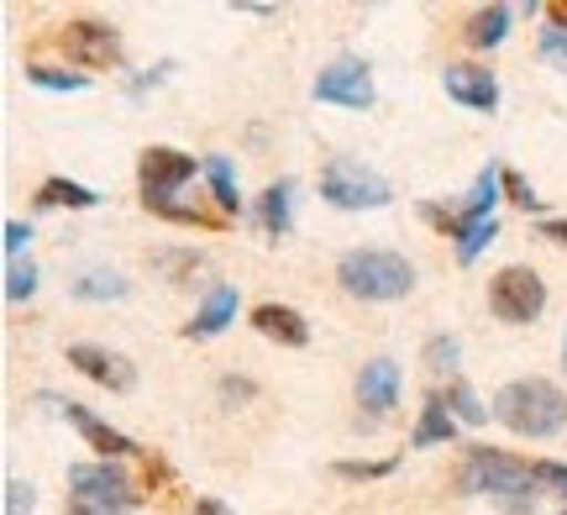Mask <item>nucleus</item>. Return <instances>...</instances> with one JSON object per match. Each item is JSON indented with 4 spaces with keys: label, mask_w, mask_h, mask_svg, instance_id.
I'll list each match as a JSON object with an SVG mask.
<instances>
[{
    "label": "nucleus",
    "mask_w": 567,
    "mask_h": 515,
    "mask_svg": "<svg viewBox=\"0 0 567 515\" xmlns=\"http://www.w3.org/2000/svg\"><path fill=\"white\" fill-rule=\"evenodd\" d=\"M205 179H210V195H216V206H221L226 216H237V210H243L237 174H231V164H226V158H205Z\"/></svg>",
    "instance_id": "obj_23"
},
{
    "label": "nucleus",
    "mask_w": 567,
    "mask_h": 515,
    "mask_svg": "<svg viewBox=\"0 0 567 515\" xmlns=\"http://www.w3.org/2000/svg\"><path fill=\"white\" fill-rule=\"evenodd\" d=\"M137 495H69L63 515H132Z\"/></svg>",
    "instance_id": "obj_25"
},
{
    "label": "nucleus",
    "mask_w": 567,
    "mask_h": 515,
    "mask_svg": "<svg viewBox=\"0 0 567 515\" xmlns=\"http://www.w3.org/2000/svg\"><path fill=\"white\" fill-rule=\"evenodd\" d=\"M563 369H567V331H563Z\"/></svg>",
    "instance_id": "obj_42"
},
{
    "label": "nucleus",
    "mask_w": 567,
    "mask_h": 515,
    "mask_svg": "<svg viewBox=\"0 0 567 515\" xmlns=\"http://www.w3.org/2000/svg\"><path fill=\"white\" fill-rule=\"evenodd\" d=\"M446 411L457 415L463 426H484V421H488V405L473 390H467L463 379H452V384H446Z\"/></svg>",
    "instance_id": "obj_26"
},
{
    "label": "nucleus",
    "mask_w": 567,
    "mask_h": 515,
    "mask_svg": "<svg viewBox=\"0 0 567 515\" xmlns=\"http://www.w3.org/2000/svg\"><path fill=\"white\" fill-rule=\"evenodd\" d=\"M494 237H499V222H494V216H488V222H473V227H467V237L457 243V264H463V268L478 264V253H484Z\"/></svg>",
    "instance_id": "obj_29"
},
{
    "label": "nucleus",
    "mask_w": 567,
    "mask_h": 515,
    "mask_svg": "<svg viewBox=\"0 0 567 515\" xmlns=\"http://www.w3.org/2000/svg\"><path fill=\"white\" fill-rule=\"evenodd\" d=\"M69 363H74L90 384H101V390H111V394H132V390H137V363H132V358H122V352H111V348L74 342V348H69Z\"/></svg>",
    "instance_id": "obj_10"
},
{
    "label": "nucleus",
    "mask_w": 567,
    "mask_h": 515,
    "mask_svg": "<svg viewBox=\"0 0 567 515\" xmlns=\"http://www.w3.org/2000/svg\"><path fill=\"white\" fill-rule=\"evenodd\" d=\"M69 295L74 300H126L132 295V279L126 274H116V268H90V274H80L74 285H69Z\"/></svg>",
    "instance_id": "obj_20"
},
{
    "label": "nucleus",
    "mask_w": 567,
    "mask_h": 515,
    "mask_svg": "<svg viewBox=\"0 0 567 515\" xmlns=\"http://www.w3.org/2000/svg\"><path fill=\"white\" fill-rule=\"evenodd\" d=\"M27 84L53 90V95H80V90H90V74H80V69H48V63H27Z\"/></svg>",
    "instance_id": "obj_22"
},
{
    "label": "nucleus",
    "mask_w": 567,
    "mask_h": 515,
    "mask_svg": "<svg viewBox=\"0 0 567 515\" xmlns=\"http://www.w3.org/2000/svg\"><path fill=\"white\" fill-rule=\"evenodd\" d=\"M442 90L467 111H494L499 105V80L478 69V63H446L442 69Z\"/></svg>",
    "instance_id": "obj_11"
},
{
    "label": "nucleus",
    "mask_w": 567,
    "mask_h": 515,
    "mask_svg": "<svg viewBox=\"0 0 567 515\" xmlns=\"http://www.w3.org/2000/svg\"><path fill=\"white\" fill-rule=\"evenodd\" d=\"M38 206H69V210H95L101 206V195L90 185H80V179H63V174H53V179H42L38 189Z\"/></svg>",
    "instance_id": "obj_21"
},
{
    "label": "nucleus",
    "mask_w": 567,
    "mask_h": 515,
    "mask_svg": "<svg viewBox=\"0 0 567 515\" xmlns=\"http://www.w3.org/2000/svg\"><path fill=\"white\" fill-rule=\"evenodd\" d=\"M358 405H368L373 421L394 411L400 405V363H389V358L363 363V373H358Z\"/></svg>",
    "instance_id": "obj_12"
},
{
    "label": "nucleus",
    "mask_w": 567,
    "mask_h": 515,
    "mask_svg": "<svg viewBox=\"0 0 567 515\" xmlns=\"http://www.w3.org/2000/svg\"><path fill=\"white\" fill-rule=\"evenodd\" d=\"M530 478H536V490L567 499V463H557V457H536V463H530Z\"/></svg>",
    "instance_id": "obj_30"
},
{
    "label": "nucleus",
    "mask_w": 567,
    "mask_h": 515,
    "mask_svg": "<svg viewBox=\"0 0 567 515\" xmlns=\"http://www.w3.org/2000/svg\"><path fill=\"white\" fill-rule=\"evenodd\" d=\"M42 400H48V405H53V411H59L63 421H69V426H74V432H80L84 442H90V447L105 457V463H111V457H137L142 453L132 436L116 432V426H111V421H101L95 411H84L80 400H53V394H42Z\"/></svg>",
    "instance_id": "obj_9"
},
{
    "label": "nucleus",
    "mask_w": 567,
    "mask_h": 515,
    "mask_svg": "<svg viewBox=\"0 0 567 515\" xmlns=\"http://www.w3.org/2000/svg\"><path fill=\"white\" fill-rule=\"evenodd\" d=\"M38 505V490L27 478H6V515H32Z\"/></svg>",
    "instance_id": "obj_33"
},
{
    "label": "nucleus",
    "mask_w": 567,
    "mask_h": 515,
    "mask_svg": "<svg viewBox=\"0 0 567 515\" xmlns=\"http://www.w3.org/2000/svg\"><path fill=\"white\" fill-rule=\"evenodd\" d=\"M494 421L509 426L515 436H530V442L557 436L567 426V394L551 379H536V373L530 379H509L494 394Z\"/></svg>",
    "instance_id": "obj_1"
},
{
    "label": "nucleus",
    "mask_w": 567,
    "mask_h": 515,
    "mask_svg": "<svg viewBox=\"0 0 567 515\" xmlns=\"http://www.w3.org/2000/svg\"><path fill=\"white\" fill-rule=\"evenodd\" d=\"M258 222H264L268 237H289V227H295V185L289 179H279V185H268L258 195Z\"/></svg>",
    "instance_id": "obj_18"
},
{
    "label": "nucleus",
    "mask_w": 567,
    "mask_h": 515,
    "mask_svg": "<svg viewBox=\"0 0 567 515\" xmlns=\"http://www.w3.org/2000/svg\"><path fill=\"white\" fill-rule=\"evenodd\" d=\"M457 495H488L494 505L499 499H520V495H542L536 478H530V463L499 453V447H467L463 468H457Z\"/></svg>",
    "instance_id": "obj_3"
},
{
    "label": "nucleus",
    "mask_w": 567,
    "mask_h": 515,
    "mask_svg": "<svg viewBox=\"0 0 567 515\" xmlns=\"http://www.w3.org/2000/svg\"><path fill=\"white\" fill-rule=\"evenodd\" d=\"M509 21H515L509 6H478V11L467 17V27H463L467 48H499V42L509 38Z\"/></svg>",
    "instance_id": "obj_19"
},
{
    "label": "nucleus",
    "mask_w": 567,
    "mask_h": 515,
    "mask_svg": "<svg viewBox=\"0 0 567 515\" xmlns=\"http://www.w3.org/2000/svg\"><path fill=\"white\" fill-rule=\"evenodd\" d=\"M536 237H547V243H563V248H567V222H557V216H547V222L536 227Z\"/></svg>",
    "instance_id": "obj_38"
},
{
    "label": "nucleus",
    "mask_w": 567,
    "mask_h": 515,
    "mask_svg": "<svg viewBox=\"0 0 567 515\" xmlns=\"http://www.w3.org/2000/svg\"><path fill=\"white\" fill-rule=\"evenodd\" d=\"M505 200H515L526 216H530V210H542V195H536V189H530V179H520L515 168H505Z\"/></svg>",
    "instance_id": "obj_32"
},
{
    "label": "nucleus",
    "mask_w": 567,
    "mask_h": 515,
    "mask_svg": "<svg viewBox=\"0 0 567 515\" xmlns=\"http://www.w3.org/2000/svg\"><path fill=\"white\" fill-rule=\"evenodd\" d=\"M59 48L69 53V63L80 69H122V32L111 21H63L59 32Z\"/></svg>",
    "instance_id": "obj_7"
},
{
    "label": "nucleus",
    "mask_w": 567,
    "mask_h": 515,
    "mask_svg": "<svg viewBox=\"0 0 567 515\" xmlns=\"http://www.w3.org/2000/svg\"><path fill=\"white\" fill-rule=\"evenodd\" d=\"M547 17H551V27H557V32H567V0H551Z\"/></svg>",
    "instance_id": "obj_41"
},
{
    "label": "nucleus",
    "mask_w": 567,
    "mask_h": 515,
    "mask_svg": "<svg viewBox=\"0 0 567 515\" xmlns=\"http://www.w3.org/2000/svg\"><path fill=\"white\" fill-rule=\"evenodd\" d=\"M137 179H142V200H147V210H168L174 206V195L195 179V153H179V147H147L142 164H137Z\"/></svg>",
    "instance_id": "obj_6"
},
{
    "label": "nucleus",
    "mask_w": 567,
    "mask_h": 515,
    "mask_svg": "<svg viewBox=\"0 0 567 515\" xmlns=\"http://www.w3.org/2000/svg\"><path fill=\"white\" fill-rule=\"evenodd\" d=\"M542 59L557 63V69H567V32H557V27L542 32Z\"/></svg>",
    "instance_id": "obj_36"
},
{
    "label": "nucleus",
    "mask_w": 567,
    "mask_h": 515,
    "mask_svg": "<svg viewBox=\"0 0 567 515\" xmlns=\"http://www.w3.org/2000/svg\"><path fill=\"white\" fill-rule=\"evenodd\" d=\"M69 495H137L116 463H69Z\"/></svg>",
    "instance_id": "obj_15"
},
{
    "label": "nucleus",
    "mask_w": 567,
    "mask_h": 515,
    "mask_svg": "<svg viewBox=\"0 0 567 515\" xmlns=\"http://www.w3.org/2000/svg\"><path fill=\"white\" fill-rule=\"evenodd\" d=\"M237 11H247V17H279V6H264V0H237Z\"/></svg>",
    "instance_id": "obj_40"
},
{
    "label": "nucleus",
    "mask_w": 567,
    "mask_h": 515,
    "mask_svg": "<svg viewBox=\"0 0 567 515\" xmlns=\"http://www.w3.org/2000/svg\"><path fill=\"white\" fill-rule=\"evenodd\" d=\"M337 285L352 295V300H405L415 289V264L405 253H389V248H352L337 258Z\"/></svg>",
    "instance_id": "obj_2"
},
{
    "label": "nucleus",
    "mask_w": 567,
    "mask_h": 515,
    "mask_svg": "<svg viewBox=\"0 0 567 515\" xmlns=\"http://www.w3.org/2000/svg\"><path fill=\"white\" fill-rule=\"evenodd\" d=\"M310 95L321 105H342V111H373V101H379L363 59H337L331 69H321L316 84H310Z\"/></svg>",
    "instance_id": "obj_8"
},
{
    "label": "nucleus",
    "mask_w": 567,
    "mask_h": 515,
    "mask_svg": "<svg viewBox=\"0 0 567 515\" xmlns=\"http://www.w3.org/2000/svg\"><path fill=\"white\" fill-rule=\"evenodd\" d=\"M488 310L505 321V327H530L542 310H547V279L526 264H509L488 279Z\"/></svg>",
    "instance_id": "obj_5"
},
{
    "label": "nucleus",
    "mask_w": 567,
    "mask_h": 515,
    "mask_svg": "<svg viewBox=\"0 0 567 515\" xmlns=\"http://www.w3.org/2000/svg\"><path fill=\"white\" fill-rule=\"evenodd\" d=\"M168 74H174V63H153V74H137V80L126 84V95H132V101H142V95H147V90H158Z\"/></svg>",
    "instance_id": "obj_35"
},
{
    "label": "nucleus",
    "mask_w": 567,
    "mask_h": 515,
    "mask_svg": "<svg viewBox=\"0 0 567 515\" xmlns=\"http://www.w3.org/2000/svg\"><path fill=\"white\" fill-rule=\"evenodd\" d=\"M252 327H258V337L279 342V348H305V342H310V321H305L295 306H279V300L252 306Z\"/></svg>",
    "instance_id": "obj_14"
},
{
    "label": "nucleus",
    "mask_w": 567,
    "mask_h": 515,
    "mask_svg": "<svg viewBox=\"0 0 567 515\" xmlns=\"http://www.w3.org/2000/svg\"><path fill=\"white\" fill-rule=\"evenodd\" d=\"M216 394H221V405H231V411H237V405H247V400H258V384H252V379H243V373H226L221 384H216Z\"/></svg>",
    "instance_id": "obj_31"
},
{
    "label": "nucleus",
    "mask_w": 567,
    "mask_h": 515,
    "mask_svg": "<svg viewBox=\"0 0 567 515\" xmlns=\"http://www.w3.org/2000/svg\"><path fill=\"white\" fill-rule=\"evenodd\" d=\"M421 363L431 373H457V363H463V342H457L452 331H436V337H425Z\"/></svg>",
    "instance_id": "obj_24"
},
{
    "label": "nucleus",
    "mask_w": 567,
    "mask_h": 515,
    "mask_svg": "<svg viewBox=\"0 0 567 515\" xmlns=\"http://www.w3.org/2000/svg\"><path fill=\"white\" fill-rule=\"evenodd\" d=\"M499 195H505V168L499 164H488L478 179H473V189H467V200L463 210H457V222H463V237L473 222H488L494 216V206H499Z\"/></svg>",
    "instance_id": "obj_17"
},
{
    "label": "nucleus",
    "mask_w": 567,
    "mask_h": 515,
    "mask_svg": "<svg viewBox=\"0 0 567 515\" xmlns=\"http://www.w3.org/2000/svg\"><path fill=\"white\" fill-rule=\"evenodd\" d=\"M38 295V264L32 258H11L6 264V300H32Z\"/></svg>",
    "instance_id": "obj_28"
},
{
    "label": "nucleus",
    "mask_w": 567,
    "mask_h": 515,
    "mask_svg": "<svg viewBox=\"0 0 567 515\" xmlns=\"http://www.w3.org/2000/svg\"><path fill=\"white\" fill-rule=\"evenodd\" d=\"M457 415L446 411V394H425L421 405V421H415V432H410V447H446L452 436H457Z\"/></svg>",
    "instance_id": "obj_16"
},
{
    "label": "nucleus",
    "mask_w": 567,
    "mask_h": 515,
    "mask_svg": "<svg viewBox=\"0 0 567 515\" xmlns=\"http://www.w3.org/2000/svg\"><path fill=\"white\" fill-rule=\"evenodd\" d=\"M237 306H243V295L231 285H216L205 295V306L195 310V321H184V337L189 342H210V337H221L231 321H237Z\"/></svg>",
    "instance_id": "obj_13"
},
{
    "label": "nucleus",
    "mask_w": 567,
    "mask_h": 515,
    "mask_svg": "<svg viewBox=\"0 0 567 515\" xmlns=\"http://www.w3.org/2000/svg\"><path fill=\"white\" fill-rule=\"evenodd\" d=\"M321 200L337 210H384L389 200H394V189H389L384 174H373L368 164L337 153V158H326V168H321Z\"/></svg>",
    "instance_id": "obj_4"
},
{
    "label": "nucleus",
    "mask_w": 567,
    "mask_h": 515,
    "mask_svg": "<svg viewBox=\"0 0 567 515\" xmlns=\"http://www.w3.org/2000/svg\"><path fill=\"white\" fill-rule=\"evenodd\" d=\"M195 515H237V511H231V505H221V499L205 495V499H195Z\"/></svg>",
    "instance_id": "obj_39"
},
{
    "label": "nucleus",
    "mask_w": 567,
    "mask_h": 515,
    "mask_svg": "<svg viewBox=\"0 0 567 515\" xmlns=\"http://www.w3.org/2000/svg\"><path fill=\"white\" fill-rule=\"evenodd\" d=\"M0 237H6V253H11V258H21V253L32 248V237H38V231H32V222H6V231H0Z\"/></svg>",
    "instance_id": "obj_34"
},
{
    "label": "nucleus",
    "mask_w": 567,
    "mask_h": 515,
    "mask_svg": "<svg viewBox=\"0 0 567 515\" xmlns=\"http://www.w3.org/2000/svg\"><path fill=\"white\" fill-rule=\"evenodd\" d=\"M331 474L347 478V484H368V478L394 474V457H342V463H331Z\"/></svg>",
    "instance_id": "obj_27"
},
{
    "label": "nucleus",
    "mask_w": 567,
    "mask_h": 515,
    "mask_svg": "<svg viewBox=\"0 0 567 515\" xmlns=\"http://www.w3.org/2000/svg\"><path fill=\"white\" fill-rule=\"evenodd\" d=\"M158 268H174V274H195V268H200V253H158Z\"/></svg>",
    "instance_id": "obj_37"
},
{
    "label": "nucleus",
    "mask_w": 567,
    "mask_h": 515,
    "mask_svg": "<svg viewBox=\"0 0 567 515\" xmlns=\"http://www.w3.org/2000/svg\"><path fill=\"white\" fill-rule=\"evenodd\" d=\"M563 515H567V511H563Z\"/></svg>",
    "instance_id": "obj_43"
}]
</instances>
